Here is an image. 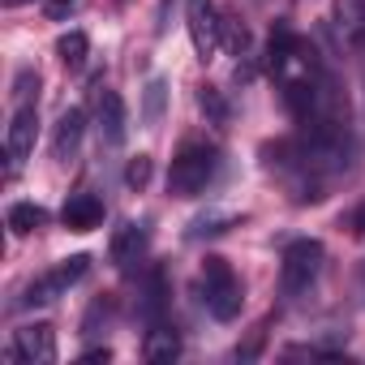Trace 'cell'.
<instances>
[{
	"instance_id": "cell-11",
	"label": "cell",
	"mask_w": 365,
	"mask_h": 365,
	"mask_svg": "<svg viewBox=\"0 0 365 365\" xmlns=\"http://www.w3.org/2000/svg\"><path fill=\"white\" fill-rule=\"evenodd\" d=\"M142 250H146V228H142V224H120V228L112 232V262L129 267V262H138Z\"/></svg>"
},
{
	"instance_id": "cell-4",
	"label": "cell",
	"mask_w": 365,
	"mask_h": 365,
	"mask_svg": "<svg viewBox=\"0 0 365 365\" xmlns=\"http://www.w3.org/2000/svg\"><path fill=\"white\" fill-rule=\"evenodd\" d=\"M185 26H190L198 61H211L220 52V43H224V22H220L215 0H190L185 5Z\"/></svg>"
},
{
	"instance_id": "cell-19",
	"label": "cell",
	"mask_w": 365,
	"mask_h": 365,
	"mask_svg": "<svg viewBox=\"0 0 365 365\" xmlns=\"http://www.w3.org/2000/svg\"><path fill=\"white\" fill-rule=\"evenodd\" d=\"M198 103H202V112H211V120H224V116H228V108H224V99H220V91H215V86H202Z\"/></svg>"
},
{
	"instance_id": "cell-5",
	"label": "cell",
	"mask_w": 365,
	"mask_h": 365,
	"mask_svg": "<svg viewBox=\"0 0 365 365\" xmlns=\"http://www.w3.org/2000/svg\"><path fill=\"white\" fill-rule=\"evenodd\" d=\"M35 133H39V108L35 103H18L14 116H9V129H5V150H9L14 163H22L35 150Z\"/></svg>"
},
{
	"instance_id": "cell-23",
	"label": "cell",
	"mask_w": 365,
	"mask_h": 365,
	"mask_svg": "<svg viewBox=\"0 0 365 365\" xmlns=\"http://www.w3.org/2000/svg\"><path fill=\"white\" fill-rule=\"evenodd\" d=\"M5 5H9V9H18V5H31V0H5Z\"/></svg>"
},
{
	"instance_id": "cell-22",
	"label": "cell",
	"mask_w": 365,
	"mask_h": 365,
	"mask_svg": "<svg viewBox=\"0 0 365 365\" xmlns=\"http://www.w3.org/2000/svg\"><path fill=\"white\" fill-rule=\"evenodd\" d=\"M176 5V0H159V31H163V18H168V9Z\"/></svg>"
},
{
	"instance_id": "cell-24",
	"label": "cell",
	"mask_w": 365,
	"mask_h": 365,
	"mask_svg": "<svg viewBox=\"0 0 365 365\" xmlns=\"http://www.w3.org/2000/svg\"><path fill=\"white\" fill-rule=\"evenodd\" d=\"M361 292H365V262H361Z\"/></svg>"
},
{
	"instance_id": "cell-6",
	"label": "cell",
	"mask_w": 365,
	"mask_h": 365,
	"mask_svg": "<svg viewBox=\"0 0 365 365\" xmlns=\"http://www.w3.org/2000/svg\"><path fill=\"white\" fill-rule=\"evenodd\" d=\"M14 356L26 361V365H52L56 361V331L48 322H35V327H22L14 335Z\"/></svg>"
},
{
	"instance_id": "cell-14",
	"label": "cell",
	"mask_w": 365,
	"mask_h": 365,
	"mask_svg": "<svg viewBox=\"0 0 365 365\" xmlns=\"http://www.w3.org/2000/svg\"><path fill=\"white\" fill-rule=\"evenodd\" d=\"M56 56H61V65H65L69 73H78V69L86 65V56H91V39H86L82 31H69V35L56 39Z\"/></svg>"
},
{
	"instance_id": "cell-17",
	"label": "cell",
	"mask_w": 365,
	"mask_h": 365,
	"mask_svg": "<svg viewBox=\"0 0 365 365\" xmlns=\"http://www.w3.org/2000/svg\"><path fill=\"white\" fill-rule=\"evenodd\" d=\"M163 91H168V86H163L159 78H150V82H146V112H142V116H146V125H155V120H159V112H163Z\"/></svg>"
},
{
	"instance_id": "cell-16",
	"label": "cell",
	"mask_w": 365,
	"mask_h": 365,
	"mask_svg": "<svg viewBox=\"0 0 365 365\" xmlns=\"http://www.w3.org/2000/svg\"><path fill=\"white\" fill-rule=\"evenodd\" d=\"M146 180H150V155L129 159V168H125V185H129V190H146Z\"/></svg>"
},
{
	"instance_id": "cell-18",
	"label": "cell",
	"mask_w": 365,
	"mask_h": 365,
	"mask_svg": "<svg viewBox=\"0 0 365 365\" xmlns=\"http://www.w3.org/2000/svg\"><path fill=\"white\" fill-rule=\"evenodd\" d=\"M31 95H39V73L22 69L18 82H14V99H18V103H31Z\"/></svg>"
},
{
	"instance_id": "cell-21",
	"label": "cell",
	"mask_w": 365,
	"mask_h": 365,
	"mask_svg": "<svg viewBox=\"0 0 365 365\" xmlns=\"http://www.w3.org/2000/svg\"><path fill=\"white\" fill-rule=\"evenodd\" d=\"M82 361H112V348H91L82 352Z\"/></svg>"
},
{
	"instance_id": "cell-7",
	"label": "cell",
	"mask_w": 365,
	"mask_h": 365,
	"mask_svg": "<svg viewBox=\"0 0 365 365\" xmlns=\"http://www.w3.org/2000/svg\"><path fill=\"white\" fill-rule=\"evenodd\" d=\"M125 133H129V112H125V99L116 95V91H99V138L108 142V146H120L125 142Z\"/></svg>"
},
{
	"instance_id": "cell-3",
	"label": "cell",
	"mask_w": 365,
	"mask_h": 365,
	"mask_svg": "<svg viewBox=\"0 0 365 365\" xmlns=\"http://www.w3.org/2000/svg\"><path fill=\"white\" fill-rule=\"evenodd\" d=\"M318 271H322V245H318L314 237L292 241V245L284 250V267H279V288H284V297L309 292L314 279H318Z\"/></svg>"
},
{
	"instance_id": "cell-10",
	"label": "cell",
	"mask_w": 365,
	"mask_h": 365,
	"mask_svg": "<svg viewBox=\"0 0 365 365\" xmlns=\"http://www.w3.org/2000/svg\"><path fill=\"white\" fill-rule=\"evenodd\" d=\"M142 352H146L150 365H168V361L180 356V335H176L168 322H155L150 335H146V348H142Z\"/></svg>"
},
{
	"instance_id": "cell-20",
	"label": "cell",
	"mask_w": 365,
	"mask_h": 365,
	"mask_svg": "<svg viewBox=\"0 0 365 365\" xmlns=\"http://www.w3.org/2000/svg\"><path fill=\"white\" fill-rule=\"evenodd\" d=\"M78 5H82V0H48V18H52V22H65Z\"/></svg>"
},
{
	"instance_id": "cell-9",
	"label": "cell",
	"mask_w": 365,
	"mask_h": 365,
	"mask_svg": "<svg viewBox=\"0 0 365 365\" xmlns=\"http://www.w3.org/2000/svg\"><path fill=\"white\" fill-rule=\"evenodd\" d=\"M61 220H65V228H73V232H91V228L103 224V202H99L95 194H73V198L65 202Z\"/></svg>"
},
{
	"instance_id": "cell-15",
	"label": "cell",
	"mask_w": 365,
	"mask_h": 365,
	"mask_svg": "<svg viewBox=\"0 0 365 365\" xmlns=\"http://www.w3.org/2000/svg\"><path fill=\"white\" fill-rule=\"evenodd\" d=\"M86 271H91V258H86V254H73V258H65V262L52 271V279H56V284H61V292H65V288H69V284H78Z\"/></svg>"
},
{
	"instance_id": "cell-13",
	"label": "cell",
	"mask_w": 365,
	"mask_h": 365,
	"mask_svg": "<svg viewBox=\"0 0 365 365\" xmlns=\"http://www.w3.org/2000/svg\"><path fill=\"white\" fill-rule=\"evenodd\" d=\"M48 224V211L39 207V202H14L9 207V232L14 237H31V232H39Z\"/></svg>"
},
{
	"instance_id": "cell-8",
	"label": "cell",
	"mask_w": 365,
	"mask_h": 365,
	"mask_svg": "<svg viewBox=\"0 0 365 365\" xmlns=\"http://www.w3.org/2000/svg\"><path fill=\"white\" fill-rule=\"evenodd\" d=\"M82 133H86V116H82V108H65V116L56 120V133H52V155H56L61 163L73 159L78 146H82Z\"/></svg>"
},
{
	"instance_id": "cell-1",
	"label": "cell",
	"mask_w": 365,
	"mask_h": 365,
	"mask_svg": "<svg viewBox=\"0 0 365 365\" xmlns=\"http://www.w3.org/2000/svg\"><path fill=\"white\" fill-rule=\"evenodd\" d=\"M215 163H220L215 146H202V142L185 146V150L172 159V168H168V194H176V198L202 194L211 185V176H215Z\"/></svg>"
},
{
	"instance_id": "cell-2",
	"label": "cell",
	"mask_w": 365,
	"mask_h": 365,
	"mask_svg": "<svg viewBox=\"0 0 365 365\" xmlns=\"http://www.w3.org/2000/svg\"><path fill=\"white\" fill-rule=\"evenodd\" d=\"M202 288H207V309H211V318H220V322H232L237 314H241V279H237V271L224 262V258H207L202 262Z\"/></svg>"
},
{
	"instance_id": "cell-12",
	"label": "cell",
	"mask_w": 365,
	"mask_h": 365,
	"mask_svg": "<svg viewBox=\"0 0 365 365\" xmlns=\"http://www.w3.org/2000/svg\"><path fill=\"white\" fill-rule=\"evenodd\" d=\"M335 18H339V31L348 35V43L365 48V0H339Z\"/></svg>"
}]
</instances>
